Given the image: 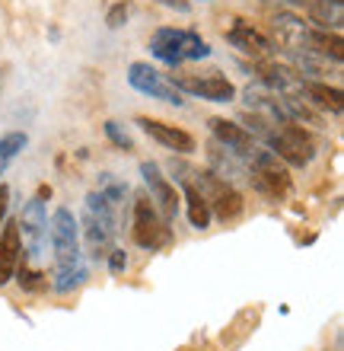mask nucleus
Wrapping results in <instances>:
<instances>
[{
  "instance_id": "1",
  "label": "nucleus",
  "mask_w": 344,
  "mask_h": 351,
  "mask_svg": "<svg viewBox=\"0 0 344 351\" xmlns=\"http://www.w3.org/2000/svg\"><path fill=\"white\" fill-rule=\"evenodd\" d=\"M48 227H51V250H55L51 287L57 294H70L74 287L86 281L83 252H80V223H77L70 208H57Z\"/></svg>"
},
{
  "instance_id": "2",
  "label": "nucleus",
  "mask_w": 344,
  "mask_h": 351,
  "mask_svg": "<svg viewBox=\"0 0 344 351\" xmlns=\"http://www.w3.org/2000/svg\"><path fill=\"white\" fill-rule=\"evenodd\" d=\"M80 233H83L86 252L90 259H103L115 250V237H118V217H115V208L105 202L103 195L90 192L83 202V217H80Z\"/></svg>"
},
{
  "instance_id": "3",
  "label": "nucleus",
  "mask_w": 344,
  "mask_h": 351,
  "mask_svg": "<svg viewBox=\"0 0 344 351\" xmlns=\"http://www.w3.org/2000/svg\"><path fill=\"white\" fill-rule=\"evenodd\" d=\"M150 55L159 58L163 64H185V61H201L211 55V45L191 29H157L150 38Z\"/></svg>"
},
{
  "instance_id": "4",
  "label": "nucleus",
  "mask_w": 344,
  "mask_h": 351,
  "mask_svg": "<svg viewBox=\"0 0 344 351\" xmlns=\"http://www.w3.org/2000/svg\"><path fill=\"white\" fill-rule=\"evenodd\" d=\"M265 144H268L271 154L278 160H284L287 167H306L309 160L316 157V144L309 138V131H303V125H293V121L271 125Z\"/></svg>"
},
{
  "instance_id": "5",
  "label": "nucleus",
  "mask_w": 344,
  "mask_h": 351,
  "mask_svg": "<svg viewBox=\"0 0 344 351\" xmlns=\"http://www.w3.org/2000/svg\"><path fill=\"white\" fill-rule=\"evenodd\" d=\"M249 179L265 198H284L290 192V169L284 160H278L271 150H252L249 157Z\"/></svg>"
},
{
  "instance_id": "6",
  "label": "nucleus",
  "mask_w": 344,
  "mask_h": 351,
  "mask_svg": "<svg viewBox=\"0 0 344 351\" xmlns=\"http://www.w3.org/2000/svg\"><path fill=\"white\" fill-rule=\"evenodd\" d=\"M131 237L140 250L157 252L159 246L169 243V223L159 217V211L153 208L147 195H137L134 198V221H131Z\"/></svg>"
},
{
  "instance_id": "7",
  "label": "nucleus",
  "mask_w": 344,
  "mask_h": 351,
  "mask_svg": "<svg viewBox=\"0 0 344 351\" xmlns=\"http://www.w3.org/2000/svg\"><path fill=\"white\" fill-rule=\"evenodd\" d=\"M128 84H131V90H137L140 96L169 102V106H185V99H182V93L176 90V84H172L166 74H159L157 67H150L147 61H134V64L128 67Z\"/></svg>"
},
{
  "instance_id": "8",
  "label": "nucleus",
  "mask_w": 344,
  "mask_h": 351,
  "mask_svg": "<svg viewBox=\"0 0 344 351\" xmlns=\"http://www.w3.org/2000/svg\"><path fill=\"white\" fill-rule=\"evenodd\" d=\"M19 240L26 243V252H29V265H36L42 259V250H45V237H48V214H45V198L36 195L29 198L23 214H19Z\"/></svg>"
},
{
  "instance_id": "9",
  "label": "nucleus",
  "mask_w": 344,
  "mask_h": 351,
  "mask_svg": "<svg viewBox=\"0 0 344 351\" xmlns=\"http://www.w3.org/2000/svg\"><path fill=\"white\" fill-rule=\"evenodd\" d=\"M140 176H144V185H147V198L153 202V208L159 211V217L163 221H176L178 214V204H182V195L176 192V185L169 182L166 176H163V169H159V163H153V160H144L140 163Z\"/></svg>"
},
{
  "instance_id": "10",
  "label": "nucleus",
  "mask_w": 344,
  "mask_h": 351,
  "mask_svg": "<svg viewBox=\"0 0 344 351\" xmlns=\"http://www.w3.org/2000/svg\"><path fill=\"white\" fill-rule=\"evenodd\" d=\"M176 84L178 93H188L195 99H204V102H233L236 99V86L226 80L224 74H207V77H195V74H178V77H169Z\"/></svg>"
},
{
  "instance_id": "11",
  "label": "nucleus",
  "mask_w": 344,
  "mask_h": 351,
  "mask_svg": "<svg viewBox=\"0 0 344 351\" xmlns=\"http://www.w3.org/2000/svg\"><path fill=\"white\" fill-rule=\"evenodd\" d=\"M271 29L278 42L284 45V51H306V42H309V23H303V16L290 13V10H278L274 19H271Z\"/></svg>"
},
{
  "instance_id": "12",
  "label": "nucleus",
  "mask_w": 344,
  "mask_h": 351,
  "mask_svg": "<svg viewBox=\"0 0 344 351\" xmlns=\"http://www.w3.org/2000/svg\"><path fill=\"white\" fill-rule=\"evenodd\" d=\"M226 42H230L233 48H239L242 55L255 58V61L271 58V51H274V45H271L252 23H246V19H233V26L226 29Z\"/></svg>"
},
{
  "instance_id": "13",
  "label": "nucleus",
  "mask_w": 344,
  "mask_h": 351,
  "mask_svg": "<svg viewBox=\"0 0 344 351\" xmlns=\"http://www.w3.org/2000/svg\"><path fill=\"white\" fill-rule=\"evenodd\" d=\"M137 125L147 131V134L157 141V144H163V147H169V150H176V154H195V150H198L195 138H191L188 131L176 128V125H166V121L147 119V115H140Z\"/></svg>"
},
{
  "instance_id": "14",
  "label": "nucleus",
  "mask_w": 344,
  "mask_h": 351,
  "mask_svg": "<svg viewBox=\"0 0 344 351\" xmlns=\"http://www.w3.org/2000/svg\"><path fill=\"white\" fill-rule=\"evenodd\" d=\"M23 262V240H19L16 221H3L0 227V287L10 285Z\"/></svg>"
},
{
  "instance_id": "15",
  "label": "nucleus",
  "mask_w": 344,
  "mask_h": 351,
  "mask_svg": "<svg viewBox=\"0 0 344 351\" xmlns=\"http://www.w3.org/2000/svg\"><path fill=\"white\" fill-rule=\"evenodd\" d=\"M211 131L220 147H226L230 154H239V157H252L255 150V138H252L246 125H236V121H226V119H211Z\"/></svg>"
},
{
  "instance_id": "16",
  "label": "nucleus",
  "mask_w": 344,
  "mask_h": 351,
  "mask_svg": "<svg viewBox=\"0 0 344 351\" xmlns=\"http://www.w3.org/2000/svg\"><path fill=\"white\" fill-rule=\"evenodd\" d=\"M297 93L313 109L332 112V115H341L344 112V93L338 90V86H328V84H322V80H300Z\"/></svg>"
},
{
  "instance_id": "17",
  "label": "nucleus",
  "mask_w": 344,
  "mask_h": 351,
  "mask_svg": "<svg viewBox=\"0 0 344 351\" xmlns=\"http://www.w3.org/2000/svg\"><path fill=\"white\" fill-rule=\"evenodd\" d=\"M309 19H313L322 32H341L344 0H309Z\"/></svg>"
},
{
  "instance_id": "18",
  "label": "nucleus",
  "mask_w": 344,
  "mask_h": 351,
  "mask_svg": "<svg viewBox=\"0 0 344 351\" xmlns=\"http://www.w3.org/2000/svg\"><path fill=\"white\" fill-rule=\"evenodd\" d=\"M178 185H182V202H185L188 223H191L195 230H207V227H211V202H207L191 182H178Z\"/></svg>"
},
{
  "instance_id": "19",
  "label": "nucleus",
  "mask_w": 344,
  "mask_h": 351,
  "mask_svg": "<svg viewBox=\"0 0 344 351\" xmlns=\"http://www.w3.org/2000/svg\"><path fill=\"white\" fill-rule=\"evenodd\" d=\"M306 51H313V55H322L326 61H335V64H341V61H344L341 32H322V29H309Z\"/></svg>"
},
{
  "instance_id": "20",
  "label": "nucleus",
  "mask_w": 344,
  "mask_h": 351,
  "mask_svg": "<svg viewBox=\"0 0 344 351\" xmlns=\"http://www.w3.org/2000/svg\"><path fill=\"white\" fill-rule=\"evenodd\" d=\"M242 214V195L233 189L230 182L220 185V192L211 198V217H217V221H236Z\"/></svg>"
},
{
  "instance_id": "21",
  "label": "nucleus",
  "mask_w": 344,
  "mask_h": 351,
  "mask_svg": "<svg viewBox=\"0 0 344 351\" xmlns=\"http://www.w3.org/2000/svg\"><path fill=\"white\" fill-rule=\"evenodd\" d=\"M207 160H211V173L217 176V179H224V182H230V179H239L246 169H242V163L236 157H233L226 147H214L211 154H207Z\"/></svg>"
},
{
  "instance_id": "22",
  "label": "nucleus",
  "mask_w": 344,
  "mask_h": 351,
  "mask_svg": "<svg viewBox=\"0 0 344 351\" xmlns=\"http://www.w3.org/2000/svg\"><path fill=\"white\" fill-rule=\"evenodd\" d=\"M29 144V134L26 131H10V134H3L0 138V176H3V169L13 163V160L23 154V147Z\"/></svg>"
},
{
  "instance_id": "23",
  "label": "nucleus",
  "mask_w": 344,
  "mask_h": 351,
  "mask_svg": "<svg viewBox=\"0 0 344 351\" xmlns=\"http://www.w3.org/2000/svg\"><path fill=\"white\" fill-rule=\"evenodd\" d=\"M19 281V287L23 291H32V294H38V291H45L48 287V275L45 271H38L36 265H29V262H19L16 275H13Z\"/></svg>"
},
{
  "instance_id": "24",
  "label": "nucleus",
  "mask_w": 344,
  "mask_h": 351,
  "mask_svg": "<svg viewBox=\"0 0 344 351\" xmlns=\"http://www.w3.org/2000/svg\"><path fill=\"white\" fill-rule=\"evenodd\" d=\"M96 192L103 195V198H105L109 204H112V208H118L121 198L128 195V185L118 182V179H115L112 173H99V189H96Z\"/></svg>"
},
{
  "instance_id": "25",
  "label": "nucleus",
  "mask_w": 344,
  "mask_h": 351,
  "mask_svg": "<svg viewBox=\"0 0 344 351\" xmlns=\"http://www.w3.org/2000/svg\"><path fill=\"white\" fill-rule=\"evenodd\" d=\"M105 138L112 141L118 150H124V154H128V150H134V141H131L128 131L118 128V121H105Z\"/></svg>"
},
{
  "instance_id": "26",
  "label": "nucleus",
  "mask_w": 344,
  "mask_h": 351,
  "mask_svg": "<svg viewBox=\"0 0 344 351\" xmlns=\"http://www.w3.org/2000/svg\"><path fill=\"white\" fill-rule=\"evenodd\" d=\"M128 16H131V3H128V0H121V3H115V7L105 13V26H109V29H121L124 23H128Z\"/></svg>"
},
{
  "instance_id": "27",
  "label": "nucleus",
  "mask_w": 344,
  "mask_h": 351,
  "mask_svg": "<svg viewBox=\"0 0 344 351\" xmlns=\"http://www.w3.org/2000/svg\"><path fill=\"white\" fill-rule=\"evenodd\" d=\"M105 259H109V271H112V275H121V271L128 268V256H124V250H112Z\"/></svg>"
},
{
  "instance_id": "28",
  "label": "nucleus",
  "mask_w": 344,
  "mask_h": 351,
  "mask_svg": "<svg viewBox=\"0 0 344 351\" xmlns=\"http://www.w3.org/2000/svg\"><path fill=\"white\" fill-rule=\"evenodd\" d=\"M7 211H10V185L0 182V227L7 221Z\"/></svg>"
},
{
  "instance_id": "29",
  "label": "nucleus",
  "mask_w": 344,
  "mask_h": 351,
  "mask_svg": "<svg viewBox=\"0 0 344 351\" xmlns=\"http://www.w3.org/2000/svg\"><path fill=\"white\" fill-rule=\"evenodd\" d=\"M157 3H163V7H172V10H182V13L188 10V0H157Z\"/></svg>"
},
{
  "instance_id": "30",
  "label": "nucleus",
  "mask_w": 344,
  "mask_h": 351,
  "mask_svg": "<svg viewBox=\"0 0 344 351\" xmlns=\"http://www.w3.org/2000/svg\"><path fill=\"white\" fill-rule=\"evenodd\" d=\"M261 3H278V7H290V3H297V0H261Z\"/></svg>"
}]
</instances>
